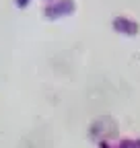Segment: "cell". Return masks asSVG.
I'll return each mask as SVG.
<instances>
[{"mask_svg":"<svg viewBox=\"0 0 140 148\" xmlns=\"http://www.w3.org/2000/svg\"><path fill=\"white\" fill-rule=\"evenodd\" d=\"M16 4L23 8V6H27V4H29V0H16Z\"/></svg>","mask_w":140,"mask_h":148,"instance_id":"6da1fadb","label":"cell"}]
</instances>
